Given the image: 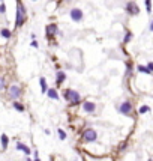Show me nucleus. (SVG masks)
<instances>
[{"label":"nucleus","mask_w":153,"mask_h":161,"mask_svg":"<svg viewBox=\"0 0 153 161\" xmlns=\"http://www.w3.org/2000/svg\"><path fill=\"white\" fill-rule=\"evenodd\" d=\"M26 21V9L21 3H18L17 6V21H15V27H21Z\"/></svg>","instance_id":"obj_1"},{"label":"nucleus","mask_w":153,"mask_h":161,"mask_svg":"<svg viewBox=\"0 0 153 161\" xmlns=\"http://www.w3.org/2000/svg\"><path fill=\"white\" fill-rule=\"evenodd\" d=\"M65 100L71 104H77V102H80L81 96L77 91H74V89H66L65 91Z\"/></svg>","instance_id":"obj_2"},{"label":"nucleus","mask_w":153,"mask_h":161,"mask_svg":"<svg viewBox=\"0 0 153 161\" xmlns=\"http://www.w3.org/2000/svg\"><path fill=\"white\" fill-rule=\"evenodd\" d=\"M69 17H71V20H72V21L80 23V21H83V18H84V14H83V11H81L80 8H74V9H71Z\"/></svg>","instance_id":"obj_3"},{"label":"nucleus","mask_w":153,"mask_h":161,"mask_svg":"<svg viewBox=\"0 0 153 161\" xmlns=\"http://www.w3.org/2000/svg\"><path fill=\"white\" fill-rule=\"evenodd\" d=\"M83 139H84L86 141H95V140L98 139V132H96L95 130H92V128H87V130H84V132H83Z\"/></svg>","instance_id":"obj_4"},{"label":"nucleus","mask_w":153,"mask_h":161,"mask_svg":"<svg viewBox=\"0 0 153 161\" xmlns=\"http://www.w3.org/2000/svg\"><path fill=\"white\" fill-rule=\"evenodd\" d=\"M119 112H120L122 114H129V113L132 112V104H131L129 101L122 102V105L119 107Z\"/></svg>","instance_id":"obj_5"},{"label":"nucleus","mask_w":153,"mask_h":161,"mask_svg":"<svg viewBox=\"0 0 153 161\" xmlns=\"http://www.w3.org/2000/svg\"><path fill=\"white\" fill-rule=\"evenodd\" d=\"M83 110H84L86 113H95L96 104L92 102V101H84V102H83Z\"/></svg>","instance_id":"obj_6"},{"label":"nucleus","mask_w":153,"mask_h":161,"mask_svg":"<svg viewBox=\"0 0 153 161\" xmlns=\"http://www.w3.org/2000/svg\"><path fill=\"white\" fill-rule=\"evenodd\" d=\"M20 95H21V89L18 86H11L9 87V96H11V100H17Z\"/></svg>","instance_id":"obj_7"},{"label":"nucleus","mask_w":153,"mask_h":161,"mask_svg":"<svg viewBox=\"0 0 153 161\" xmlns=\"http://www.w3.org/2000/svg\"><path fill=\"white\" fill-rule=\"evenodd\" d=\"M57 30H59V27L56 24H48L47 27H45V35H47V36H54V35L57 33Z\"/></svg>","instance_id":"obj_8"},{"label":"nucleus","mask_w":153,"mask_h":161,"mask_svg":"<svg viewBox=\"0 0 153 161\" xmlns=\"http://www.w3.org/2000/svg\"><path fill=\"white\" fill-rule=\"evenodd\" d=\"M126 11H128L131 15H138V14H140L138 6L135 5V3H132V2H129L128 5H126Z\"/></svg>","instance_id":"obj_9"},{"label":"nucleus","mask_w":153,"mask_h":161,"mask_svg":"<svg viewBox=\"0 0 153 161\" xmlns=\"http://www.w3.org/2000/svg\"><path fill=\"white\" fill-rule=\"evenodd\" d=\"M65 80H66V74L63 72V71H57V74H56V83H57V84H62Z\"/></svg>","instance_id":"obj_10"},{"label":"nucleus","mask_w":153,"mask_h":161,"mask_svg":"<svg viewBox=\"0 0 153 161\" xmlns=\"http://www.w3.org/2000/svg\"><path fill=\"white\" fill-rule=\"evenodd\" d=\"M45 93H47L51 100H59V93H57L56 89H47V92H45Z\"/></svg>","instance_id":"obj_11"},{"label":"nucleus","mask_w":153,"mask_h":161,"mask_svg":"<svg viewBox=\"0 0 153 161\" xmlns=\"http://www.w3.org/2000/svg\"><path fill=\"white\" fill-rule=\"evenodd\" d=\"M17 149H18V151H23L26 155H30V149L27 148L26 145H23V143H18V145H17Z\"/></svg>","instance_id":"obj_12"},{"label":"nucleus","mask_w":153,"mask_h":161,"mask_svg":"<svg viewBox=\"0 0 153 161\" xmlns=\"http://www.w3.org/2000/svg\"><path fill=\"white\" fill-rule=\"evenodd\" d=\"M0 35H2L5 39H9V38H11V30H9V29H2V30H0Z\"/></svg>","instance_id":"obj_13"},{"label":"nucleus","mask_w":153,"mask_h":161,"mask_svg":"<svg viewBox=\"0 0 153 161\" xmlns=\"http://www.w3.org/2000/svg\"><path fill=\"white\" fill-rule=\"evenodd\" d=\"M14 109H15V110H18V112H21V113L26 110V109H24V105H23V104H20L18 101H14Z\"/></svg>","instance_id":"obj_14"},{"label":"nucleus","mask_w":153,"mask_h":161,"mask_svg":"<svg viewBox=\"0 0 153 161\" xmlns=\"http://www.w3.org/2000/svg\"><path fill=\"white\" fill-rule=\"evenodd\" d=\"M8 141H9L8 136H6V134H2V148H3V149L8 148Z\"/></svg>","instance_id":"obj_15"},{"label":"nucleus","mask_w":153,"mask_h":161,"mask_svg":"<svg viewBox=\"0 0 153 161\" xmlns=\"http://www.w3.org/2000/svg\"><path fill=\"white\" fill-rule=\"evenodd\" d=\"M39 83H41V92L45 93V92H47V83H45V78H41Z\"/></svg>","instance_id":"obj_16"},{"label":"nucleus","mask_w":153,"mask_h":161,"mask_svg":"<svg viewBox=\"0 0 153 161\" xmlns=\"http://www.w3.org/2000/svg\"><path fill=\"white\" fill-rule=\"evenodd\" d=\"M147 112H150V107H149V105H141V107H140V113H141V114L147 113Z\"/></svg>","instance_id":"obj_17"},{"label":"nucleus","mask_w":153,"mask_h":161,"mask_svg":"<svg viewBox=\"0 0 153 161\" xmlns=\"http://www.w3.org/2000/svg\"><path fill=\"white\" fill-rule=\"evenodd\" d=\"M131 39H132V33H131V32H128V33H126V36H125V39H123V41H125V44H128Z\"/></svg>","instance_id":"obj_18"},{"label":"nucleus","mask_w":153,"mask_h":161,"mask_svg":"<svg viewBox=\"0 0 153 161\" xmlns=\"http://www.w3.org/2000/svg\"><path fill=\"white\" fill-rule=\"evenodd\" d=\"M146 9L147 12H152V0H146Z\"/></svg>","instance_id":"obj_19"},{"label":"nucleus","mask_w":153,"mask_h":161,"mask_svg":"<svg viewBox=\"0 0 153 161\" xmlns=\"http://www.w3.org/2000/svg\"><path fill=\"white\" fill-rule=\"evenodd\" d=\"M138 71H140V72H144V74H150V71L147 69V68H144V66H138Z\"/></svg>","instance_id":"obj_20"},{"label":"nucleus","mask_w":153,"mask_h":161,"mask_svg":"<svg viewBox=\"0 0 153 161\" xmlns=\"http://www.w3.org/2000/svg\"><path fill=\"white\" fill-rule=\"evenodd\" d=\"M57 132H59V136H60L62 140H65V139H66V134H65V131H63V130H57Z\"/></svg>","instance_id":"obj_21"},{"label":"nucleus","mask_w":153,"mask_h":161,"mask_svg":"<svg viewBox=\"0 0 153 161\" xmlns=\"http://www.w3.org/2000/svg\"><path fill=\"white\" fill-rule=\"evenodd\" d=\"M6 12V6L5 3H0V14H5Z\"/></svg>","instance_id":"obj_22"},{"label":"nucleus","mask_w":153,"mask_h":161,"mask_svg":"<svg viewBox=\"0 0 153 161\" xmlns=\"http://www.w3.org/2000/svg\"><path fill=\"white\" fill-rule=\"evenodd\" d=\"M147 69L150 71V74L153 72V62H149V63H147Z\"/></svg>","instance_id":"obj_23"},{"label":"nucleus","mask_w":153,"mask_h":161,"mask_svg":"<svg viewBox=\"0 0 153 161\" xmlns=\"http://www.w3.org/2000/svg\"><path fill=\"white\" fill-rule=\"evenodd\" d=\"M30 45L36 48V47H38V41H32V44H30Z\"/></svg>","instance_id":"obj_24"},{"label":"nucleus","mask_w":153,"mask_h":161,"mask_svg":"<svg viewBox=\"0 0 153 161\" xmlns=\"http://www.w3.org/2000/svg\"><path fill=\"white\" fill-rule=\"evenodd\" d=\"M150 30H152V32H153V21H152V23H150Z\"/></svg>","instance_id":"obj_25"},{"label":"nucleus","mask_w":153,"mask_h":161,"mask_svg":"<svg viewBox=\"0 0 153 161\" xmlns=\"http://www.w3.org/2000/svg\"><path fill=\"white\" fill-rule=\"evenodd\" d=\"M0 3H3V0H0Z\"/></svg>","instance_id":"obj_26"},{"label":"nucleus","mask_w":153,"mask_h":161,"mask_svg":"<svg viewBox=\"0 0 153 161\" xmlns=\"http://www.w3.org/2000/svg\"><path fill=\"white\" fill-rule=\"evenodd\" d=\"M36 161H41V160H36Z\"/></svg>","instance_id":"obj_27"},{"label":"nucleus","mask_w":153,"mask_h":161,"mask_svg":"<svg viewBox=\"0 0 153 161\" xmlns=\"http://www.w3.org/2000/svg\"><path fill=\"white\" fill-rule=\"evenodd\" d=\"M149 161H152V160H149Z\"/></svg>","instance_id":"obj_28"}]
</instances>
